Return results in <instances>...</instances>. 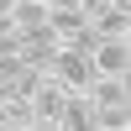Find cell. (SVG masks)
<instances>
[{"mask_svg":"<svg viewBox=\"0 0 131 131\" xmlns=\"http://www.w3.org/2000/svg\"><path fill=\"white\" fill-rule=\"evenodd\" d=\"M58 110H63V89H58L52 79H42L37 89H31V115H37V126H52Z\"/></svg>","mask_w":131,"mask_h":131,"instance_id":"obj_6","label":"cell"},{"mask_svg":"<svg viewBox=\"0 0 131 131\" xmlns=\"http://www.w3.org/2000/svg\"><path fill=\"white\" fill-rule=\"evenodd\" d=\"M47 5H79V0H47Z\"/></svg>","mask_w":131,"mask_h":131,"instance_id":"obj_11","label":"cell"},{"mask_svg":"<svg viewBox=\"0 0 131 131\" xmlns=\"http://www.w3.org/2000/svg\"><path fill=\"white\" fill-rule=\"evenodd\" d=\"M89 31H94V37H131V10H121V5L94 10V16H89Z\"/></svg>","mask_w":131,"mask_h":131,"instance_id":"obj_7","label":"cell"},{"mask_svg":"<svg viewBox=\"0 0 131 131\" xmlns=\"http://www.w3.org/2000/svg\"><path fill=\"white\" fill-rule=\"evenodd\" d=\"M94 79H131V37H100L89 47Z\"/></svg>","mask_w":131,"mask_h":131,"instance_id":"obj_2","label":"cell"},{"mask_svg":"<svg viewBox=\"0 0 131 131\" xmlns=\"http://www.w3.org/2000/svg\"><path fill=\"white\" fill-rule=\"evenodd\" d=\"M47 79L58 84L63 94H89L94 63H89V52H79V47H58V52H52V63H47Z\"/></svg>","mask_w":131,"mask_h":131,"instance_id":"obj_1","label":"cell"},{"mask_svg":"<svg viewBox=\"0 0 131 131\" xmlns=\"http://www.w3.org/2000/svg\"><path fill=\"white\" fill-rule=\"evenodd\" d=\"M42 21H47V5H42V0H16V5H10V26L16 31H31V26H42Z\"/></svg>","mask_w":131,"mask_h":131,"instance_id":"obj_9","label":"cell"},{"mask_svg":"<svg viewBox=\"0 0 131 131\" xmlns=\"http://www.w3.org/2000/svg\"><path fill=\"white\" fill-rule=\"evenodd\" d=\"M0 131H26V126H0Z\"/></svg>","mask_w":131,"mask_h":131,"instance_id":"obj_12","label":"cell"},{"mask_svg":"<svg viewBox=\"0 0 131 131\" xmlns=\"http://www.w3.org/2000/svg\"><path fill=\"white\" fill-rule=\"evenodd\" d=\"M47 26H52V37H58L63 47H68V42L79 37L84 26H89V16H84L79 5H47Z\"/></svg>","mask_w":131,"mask_h":131,"instance_id":"obj_4","label":"cell"},{"mask_svg":"<svg viewBox=\"0 0 131 131\" xmlns=\"http://www.w3.org/2000/svg\"><path fill=\"white\" fill-rule=\"evenodd\" d=\"M37 131H63V126H37Z\"/></svg>","mask_w":131,"mask_h":131,"instance_id":"obj_13","label":"cell"},{"mask_svg":"<svg viewBox=\"0 0 131 131\" xmlns=\"http://www.w3.org/2000/svg\"><path fill=\"white\" fill-rule=\"evenodd\" d=\"M94 131H105V126H94Z\"/></svg>","mask_w":131,"mask_h":131,"instance_id":"obj_14","label":"cell"},{"mask_svg":"<svg viewBox=\"0 0 131 131\" xmlns=\"http://www.w3.org/2000/svg\"><path fill=\"white\" fill-rule=\"evenodd\" d=\"M58 47H63V42L52 37V26L42 21V26L21 31V52H16V58L26 63V68H47V63H52V52H58Z\"/></svg>","mask_w":131,"mask_h":131,"instance_id":"obj_3","label":"cell"},{"mask_svg":"<svg viewBox=\"0 0 131 131\" xmlns=\"http://www.w3.org/2000/svg\"><path fill=\"white\" fill-rule=\"evenodd\" d=\"M52 126H63V131H94V105H89V94H63V110H58Z\"/></svg>","mask_w":131,"mask_h":131,"instance_id":"obj_5","label":"cell"},{"mask_svg":"<svg viewBox=\"0 0 131 131\" xmlns=\"http://www.w3.org/2000/svg\"><path fill=\"white\" fill-rule=\"evenodd\" d=\"M105 5H110V0H79V10H84V16H94V10H105Z\"/></svg>","mask_w":131,"mask_h":131,"instance_id":"obj_10","label":"cell"},{"mask_svg":"<svg viewBox=\"0 0 131 131\" xmlns=\"http://www.w3.org/2000/svg\"><path fill=\"white\" fill-rule=\"evenodd\" d=\"M89 105L105 110V105H131V79H94L89 84Z\"/></svg>","mask_w":131,"mask_h":131,"instance_id":"obj_8","label":"cell"}]
</instances>
